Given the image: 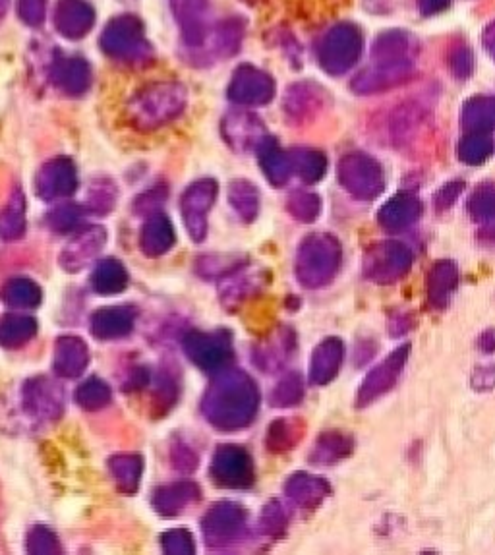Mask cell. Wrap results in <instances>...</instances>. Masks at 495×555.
I'll return each mask as SVG.
<instances>
[{
	"instance_id": "cell-1",
	"label": "cell",
	"mask_w": 495,
	"mask_h": 555,
	"mask_svg": "<svg viewBox=\"0 0 495 555\" xmlns=\"http://www.w3.org/2000/svg\"><path fill=\"white\" fill-rule=\"evenodd\" d=\"M260 409V389L248 372L225 368L213 376L202 399L205 420L221 432L248 428Z\"/></svg>"
},
{
	"instance_id": "cell-2",
	"label": "cell",
	"mask_w": 495,
	"mask_h": 555,
	"mask_svg": "<svg viewBox=\"0 0 495 555\" xmlns=\"http://www.w3.org/2000/svg\"><path fill=\"white\" fill-rule=\"evenodd\" d=\"M188 91L180 82H153L140 89L128 103V120L142 132H153L180 117Z\"/></svg>"
},
{
	"instance_id": "cell-3",
	"label": "cell",
	"mask_w": 495,
	"mask_h": 555,
	"mask_svg": "<svg viewBox=\"0 0 495 555\" xmlns=\"http://www.w3.org/2000/svg\"><path fill=\"white\" fill-rule=\"evenodd\" d=\"M101 49L118 62L138 64L151 59V45L147 41L144 24L132 14L113 18L101 33Z\"/></svg>"
},
{
	"instance_id": "cell-4",
	"label": "cell",
	"mask_w": 495,
	"mask_h": 555,
	"mask_svg": "<svg viewBox=\"0 0 495 555\" xmlns=\"http://www.w3.org/2000/svg\"><path fill=\"white\" fill-rule=\"evenodd\" d=\"M182 347L186 356L207 374L229 368L233 360V339L227 331H190Z\"/></svg>"
},
{
	"instance_id": "cell-5",
	"label": "cell",
	"mask_w": 495,
	"mask_h": 555,
	"mask_svg": "<svg viewBox=\"0 0 495 555\" xmlns=\"http://www.w3.org/2000/svg\"><path fill=\"white\" fill-rule=\"evenodd\" d=\"M209 474L217 486L229 490H244L256 480L252 455L240 445H221L211 459Z\"/></svg>"
},
{
	"instance_id": "cell-6",
	"label": "cell",
	"mask_w": 495,
	"mask_h": 555,
	"mask_svg": "<svg viewBox=\"0 0 495 555\" xmlns=\"http://www.w3.org/2000/svg\"><path fill=\"white\" fill-rule=\"evenodd\" d=\"M246 523L248 513L242 505L234 501L215 503L202 519V532L207 546L225 548L238 542L246 532Z\"/></svg>"
},
{
	"instance_id": "cell-7",
	"label": "cell",
	"mask_w": 495,
	"mask_h": 555,
	"mask_svg": "<svg viewBox=\"0 0 495 555\" xmlns=\"http://www.w3.org/2000/svg\"><path fill=\"white\" fill-rule=\"evenodd\" d=\"M217 194L219 184L213 178H202L192 182L180 198L182 221L194 242H204L207 236V213L215 204Z\"/></svg>"
},
{
	"instance_id": "cell-8",
	"label": "cell",
	"mask_w": 495,
	"mask_h": 555,
	"mask_svg": "<svg viewBox=\"0 0 495 555\" xmlns=\"http://www.w3.org/2000/svg\"><path fill=\"white\" fill-rule=\"evenodd\" d=\"M22 407L33 420L55 422L64 410V391L57 381L35 376L22 387Z\"/></svg>"
},
{
	"instance_id": "cell-9",
	"label": "cell",
	"mask_w": 495,
	"mask_h": 555,
	"mask_svg": "<svg viewBox=\"0 0 495 555\" xmlns=\"http://www.w3.org/2000/svg\"><path fill=\"white\" fill-rule=\"evenodd\" d=\"M360 47H362V37L354 26L349 24L335 26L321 41V66L329 74H343L354 64V60L358 59Z\"/></svg>"
},
{
	"instance_id": "cell-10",
	"label": "cell",
	"mask_w": 495,
	"mask_h": 555,
	"mask_svg": "<svg viewBox=\"0 0 495 555\" xmlns=\"http://www.w3.org/2000/svg\"><path fill=\"white\" fill-rule=\"evenodd\" d=\"M78 190V171L72 159L55 157L35 176V194L45 202H59Z\"/></svg>"
},
{
	"instance_id": "cell-11",
	"label": "cell",
	"mask_w": 495,
	"mask_h": 555,
	"mask_svg": "<svg viewBox=\"0 0 495 555\" xmlns=\"http://www.w3.org/2000/svg\"><path fill=\"white\" fill-rule=\"evenodd\" d=\"M227 95L233 103L240 107H258V105H265L273 99L275 82L260 68L244 64L234 70Z\"/></svg>"
},
{
	"instance_id": "cell-12",
	"label": "cell",
	"mask_w": 495,
	"mask_h": 555,
	"mask_svg": "<svg viewBox=\"0 0 495 555\" xmlns=\"http://www.w3.org/2000/svg\"><path fill=\"white\" fill-rule=\"evenodd\" d=\"M107 244V231L103 227H86L76 231L60 252V267L66 273H80L95 262Z\"/></svg>"
},
{
	"instance_id": "cell-13",
	"label": "cell",
	"mask_w": 495,
	"mask_h": 555,
	"mask_svg": "<svg viewBox=\"0 0 495 555\" xmlns=\"http://www.w3.org/2000/svg\"><path fill=\"white\" fill-rule=\"evenodd\" d=\"M171 10L188 49H202L209 31L207 0H171Z\"/></svg>"
},
{
	"instance_id": "cell-14",
	"label": "cell",
	"mask_w": 495,
	"mask_h": 555,
	"mask_svg": "<svg viewBox=\"0 0 495 555\" xmlns=\"http://www.w3.org/2000/svg\"><path fill=\"white\" fill-rule=\"evenodd\" d=\"M221 132L225 142L233 147L236 153L258 151V147L262 146L263 140L267 138L262 120L240 109L225 115L221 122Z\"/></svg>"
},
{
	"instance_id": "cell-15",
	"label": "cell",
	"mask_w": 495,
	"mask_h": 555,
	"mask_svg": "<svg viewBox=\"0 0 495 555\" xmlns=\"http://www.w3.org/2000/svg\"><path fill=\"white\" fill-rule=\"evenodd\" d=\"M331 262H333V250L331 244L321 238L314 236L308 238L298 254V277L304 285L308 287H316L321 281H325V277L331 271Z\"/></svg>"
},
{
	"instance_id": "cell-16",
	"label": "cell",
	"mask_w": 495,
	"mask_h": 555,
	"mask_svg": "<svg viewBox=\"0 0 495 555\" xmlns=\"http://www.w3.org/2000/svg\"><path fill=\"white\" fill-rule=\"evenodd\" d=\"M53 24L64 39L76 41L86 37L95 24V10L86 0H59Z\"/></svg>"
},
{
	"instance_id": "cell-17",
	"label": "cell",
	"mask_w": 495,
	"mask_h": 555,
	"mask_svg": "<svg viewBox=\"0 0 495 555\" xmlns=\"http://www.w3.org/2000/svg\"><path fill=\"white\" fill-rule=\"evenodd\" d=\"M89 364V349L84 339L76 335H62L53 351V372L60 378H78L86 372Z\"/></svg>"
},
{
	"instance_id": "cell-18",
	"label": "cell",
	"mask_w": 495,
	"mask_h": 555,
	"mask_svg": "<svg viewBox=\"0 0 495 555\" xmlns=\"http://www.w3.org/2000/svg\"><path fill=\"white\" fill-rule=\"evenodd\" d=\"M136 312L128 306H107L91 316V333L101 341H118L134 331Z\"/></svg>"
},
{
	"instance_id": "cell-19",
	"label": "cell",
	"mask_w": 495,
	"mask_h": 555,
	"mask_svg": "<svg viewBox=\"0 0 495 555\" xmlns=\"http://www.w3.org/2000/svg\"><path fill=\"white\" fill-rule=\"evenodd\" d=\"M202 490L192 480H178L165 484L153 492V509L163 517H175L192 503L200 501Z\"/></svg>"
},
{
	"instance_id": "cell-20",
	"label": "cell",
	"mask_w": 495,
	"mask_h": 555,
	"mask_svg": "<svg viewBox=\"0 0 495 555\" xmlns=\"http://www.w3.org/2000/svg\"><path fill=\"white\" fill-rule=\"evenodd\" d=\"M175 227L165 213H151L142 227L140 246L147 258H161L175 246Z\"/></svg>"
},
{
	"instance_id": "cell-21",
	"label": "cell",
	"mask_w": 495,
	"mask_h": 555,
	"mask_svg": "<svg viewBox=\"0 0 495 555\" xmlns=\"http://www.w3.org/2000/svg\"><path fill=\"white\" fill-rule=\"evenodd\" d=\"M51 80L62 93L78 97L88 91L91 84V68L86 60L78 57L60 59L53 66Z\"/></svg>"
},
{
	"instance_id": "cell-22",
	"label": "cell",
	"mask_w": 495,
	"mask_h": 555,
	"mask_svg": "<svg viewBox=\"0 0 495 555\" xmlns=\"http://www.w3.org/2000/svg\"><path fill=\"white\" fill-rule=\"evenodd\" d=\"M260 273L252 271L246 263L238 269H234L233 273L225 275L219 279V294H221V302L223 306L234 310L236 306H240L248 296L256 293L260 289Z\"/></svg>"
},
{
	"instance_id": "cell-23",
	"label": "cell",
	"mask_w": 495,
	"mask_h": 555,
	"mask_svg": "<svg viewBox=\"0 0 495 555\" xmlns=\"http://www.w3.org/2000/svg\"><path fill=\"white\" fill-rule=\"evenodd\" d=\"M111 476L122 494H136L144 474V459L136 453H120L109 461Z\"/></svg>"
},
{
	"instance_id": "cell-24",
	"label": "cell",
	"mask_w": 495,
	"mask_h": 555,
	"mask_svg": "<svg viewBox=\"0 0 495 555\" xmlns=\"http://www.w3.org/2000/svg\"><path fill=\"white\" fill-rule=\"evenodd\" d=\"M258 159L262 165L263 175L273 186H283L292 171L291 155L281 151L273 138H265L262 146L258 147Z\"/></svg>"
},
{
	"instance_id": "cell-25",
	"label": "cell",
	"mask_w": 495,
	"mask_h": 555,
	"mask_svg": "<svg viewBox=\"0 0 495 555\" xmlns=\"http://www.w3.org/2000/svg\"><path fill=\"white\" fill-rule=\"evenodd\" d=\"M37 320L26 314H6L0 320V347L22 349L37 335Z\"/></svg>"
},
{
	"instance_id": "cell-26",
	"label": "cell",
	"mask_w": 495,
	"mask_h": 555,
	"mask_svg": "<svg viewBox=\"0 0 495 555\" xmlns=\"http://www.w3.org/2000/svg\"><path fill=\"white\" fill-rule=\"evenodd\" d=\"M91 287L101 296L120 294L128 287V271L115 258L101 260L91 273Z\"/></svg>"
},
{
	"instance_id": "cell-27",
	"label": "cell",
	"mask_w": 495,
	"mask_h": 555,
	"mask_svg": "<svg viewBox=\"0 0 495 555\" xmlns=\"http://www.w3.org/2000/svg\"><path fill=\"white\" fill-rule=\"evenodd\" d=\"M0 298L6 306L16 310H33L41 304L43 291L30 277H12L4 283Z\"/></svg>"
},
{
	"instance_id": "cell-28",
	"label": "cell",
	"mask_w": 495,
	"mask_h": 555,
	"mask_svg": "<svg viewBox=\"0 0 495 555\" xmlns=\"http://www.w3.org/2000/svg\"><path fill=\"white\" fill-rule=\"evenodd\" d=\"M26 196L20 188H14L8 202L0 213V238L14 242L26 233Z\"/></svg>"
},
{
	"instance_id": "cell-29",
	"label": "cell",
	"mask_w": 495,
	"mask_h": 555,
	"mask_svg": "<svg viewBox=\"0 0 495 555\" xmlns=\"http://www.w3.org/2000/svg\"><path fill=\"white\" fill-rule=\"evenodd\" d=\"M229 202L246 223H252L260 213V192L250 180L238 178L229 184Z\"/></svg>"
},
{
	"instance_id": "cell-30",
	"label": "cell",
	"mask_w": 495,
	"mask_h": 555,
	"mask_svg": "<svg viewBox=\"0 0 495 555\" xmlns=\"http://www.w3.org/2000/svg\"><path fill=\"white\" fill-rule=\"evenodd\" d=\"M111 399H113V391L109 383L99 378H89L76 389V403L89 412L109 407Z\"/></svg>"
},
{
	"instance_id": "cell-31",
	"label": "cell",
	"mask_w": 495,
	"mask_h": 555,
	"mask_svg": "<svg viewBox=\"0 0 495 555\" xmlns=\"http://www.w3.org/2000/svg\"><path fill=\"white\" fill-rule=\"evenodd\" d=\"M47 223L55 233H76L84 223V209L76 204L59 205L49 213Z\"/></svg>"
},
{
	"instance_id": "cell-32",
	"label": "cell",
	"mask_w": 495,
	"mask_h": 555,
	"mask_svg": "<svg viewBox=\"0 0 495 555\" xmlns=\"http://www.w3.org/2000/svg\"><path fill=\"white\" fill-rule=\"evenodd\" d=\"M117 196L118 192L115 184L109 178H99L89 188V209L97 215H105L117 204Z\"/></svg>"
},
{
	"instance_id": "cell-33",
	"label": "cell",
	"mask_w": 495,
	"mask_h": 555,
	"mask_svg": "<svg viewBox=\"0 0 495 555\" xmlns=\"http://www.w3.org/2000/svg\"><path fill=\"white\" fill-rule=\"evenodd\" d=\"M292 171H296L308 182H314L323 175L325 171V159L321 153L310 151V149H296L291 155Z\"/></svg>"
},
{
	"instance_id": "cell-34",
	"label": "cell",
	"mask_w": 495,
	"mask_h": 555,
	"mask_svg": "<svg viewBox=\"0 0 495 555\" xmlns=\"http://www.w3.org/2000/svg\"><path fill=\"white\" fill-rule=\"evenodd\" d=\"M28 552L33 555H55L62 552L59 536L47 526H33L26 540Z\"/></svg>"
},
{
	"instance_id": "cell-35",
	"label": "cell",
	"mask_w": 495,
	"mask_h": 555,
	"mask_svg": "<svg viewBox=\"0 0 495 555\" xmlns=\"http://www.w3.org/2000/svg\"><path fill=\"white\" fill-rule=\"evenodd\" d=\"M242 258L240 256H204L198 260V273L202 277H225L229 273H233L234 269L242 267Z\"/></svg>"
},
{
	"instance_id": "cell-36",
	"label": "cell",
	"mask_w": 495,
	"mask_h": 555,
	"mask_svg": "<svg viewBox=\"0 0 495 555\" xmlns=\"http://www.w3.org/2000/svg\"><path fill=\"white\" fill-rule=\"evenodd\" d=\"M161 548L167 555H192L196 552L194 536L186 528H173L161 536Z\"/></svg>"
},
{
	"instance_id": "cell-37",
	"label": "cell",
	"mask_w": 495,
	"mask_h": 555,
	"mask_svg": "<svg viewBox=\"0 0 495 555\" xmlns=\"http://www.w3.org/2000/svg\"><path fill=\"white\" fill-rule=\"evenodd\" d=\"M287 494L300 505H310L316 497L321 496V484L316 478H310L306 474H296L287 484Z\"/></svg>"
},
{
	"instance_id": "cell-38",
	"label": "cell",
	"mask_w": 495,
	"mask_h": 555,
	"mask_svg": "<svg viewBox=\"0 0 495 555\" xmlns=\"http://www.w3.org/2000/svg\"><path fill=\"white\" fill-rule=\"evenodd\" d=\"M335 362H337V351H335V345H333V343H325V345H321L318 352H316L314 366H312V378H314V381L323 383V381L329 380V376L333 374Z\"/></svg>"
},
{
	"instance_id": "cell-39",
	"label": "cell",
	"mask_w": 495,
	"mask_h": 555,
	"mask_svg": "<svg viewBox=\"0 0 495 555\" xmlns=\"http://www.w3.org/2000/svg\"><path fill=\"white\" fill-rule=\"evenodd\" d=\"M176 401V383L169 374H159L153 381V405H157L165 414Z\"/></svg>"
},
{
	"instance_id": "cell-40",
	"label": "cell",
	"mask_w": 495,
	"mask_h": 555,
	"mask_svg": "<svg viewBox=\"0 0 495 555\" xmlns=\"http://www.w3.org/2000/svg\"><path fill=\"white\" fill-rule=\"evenodd\" d=\"M292 434H294V426H292L291 422L277 420L275 424H271L269 432H267V447H269V451H285V449H289L292 443H294Z\"/></svg>"
},
{
	"instance_id": "cell-41",
	"label": "cell",
	"mask_w": 495,
	"mask_h": 555,
	"mask_svg": "<svg viewBox=\"0 0 495 555\" xmlns=\"http://www.w3.org/2000/svg\"><path fill=\"white\" fill-rule=\"evenodd\" d=\"M300 393H302V389H300L298 378L296 376L285 378L275 387V391L271 395V403L275 407H289V405H294L300 399Z\"/></svg>"
},
{
	"instance_id": "cell-42",
	"label": "cell",
	"mask_w": 495,
	"mask_h": 555,
	"mask_svg": "<svg viewBox=\"0 0 495 555\" xmlns=\"http://www.w3.org/2000/svg\"><path fill=\"white\" fill-rule=\"evenodd\" d=\"M18 14L24 24L30 28H39L47 16V2L45 0H20Z\"/></svg>"
},
{
	"instance_id": "cell-43",
	"label": "cell",
	"mask_w": 495,
	"mask_h": 555,
	"mask_svg": "<svg viewBox=\"0 0 495 555\" xmlns=\"http://www.w3.org/2000/svg\"><path fill=\"white\" fill-rule=\"evenodd\" d=\"M240 37H242V31H240V26L236 22L221 24V28L217 31V49H219V53L225 55V57L234 55L238 51Z\"/></svg>"
},
{
	"instance_id": "cell-44",
	"label": "cell",
	"mask_w": 495,
	"mask_h": 555,
	"mask_svg": "<svg viewBox=\"0 0 495 555\" xmlns=\"http://www.w3.org/2000/svg\"><path fill=\"white\" fill-rule=\"evenodd\" d=\"M260 528H262L263 534H267V536H277L285 528V513H283V507L277 501H271L263 509L262 517H260Z\"/></svg>"
},
{
	"instance_id": "cell-45",
	"label": "cell",
	"mask_w": 495,
	"mask_h": 555,
	"mask_svg": "<svg viewBox=\"0 0 495 555\" xmlns=\"http://www.w3.org/2000/svg\"><path fill=\"white\" fill-rule=\"evenodd\" d=\"M289 209H291L292 215L300 221H312L320 209V204H318V198L312 196V194H294L289 202Z\"/></svg>"
},
{
	"instance_id": "cell-46",
	"label": "cell",
	"mask_w": 495,
	"mask_h": 555,
	"mask_svg": "<svg viewBox=\"0 0 495 555\" xmlns=\"http://www.w3.org/2000/svg\"><path fill=\"white\" fill-rule=\"evenodd\" d=\"M173 465H175L176 470L192 472V470L198 468V455L190 447L178 443L173 447Z\"/></svg>"
},
{
	"instance_id": "cell-47",
	"label": "cell",
	"mask_w": 495,
	"mask_h": 555,
	"mask_svg": "<svg viewBox=\"0 0 495 555\" xmlns=\"http://www.w3.org/2000/svg\"><path fill=\"white\" fill-rule=\"evenodd\" d=\"M447 2H449V0H420L422 10H424L426 14H432V12H437V10L445 8Z\"/></svg>"
},
{
	"instance_id": "cell-48",
	"label": "cell",
	"mask_w": 495,
	"mask_h": 555,
	"mask_svg": "<svg viewBox=\"0 0 495 555\" xmlns=\"http://www.w3.org/2000/svg\"><path fill=\"white\" fill-rule=\"evenodd\" d=\"M486 45H488V49L492 51V55L495 57V24H492L488 31H486Z\"/></svg>"
},
{
	"instance_id": "cell-49",
	"label": "cell",
	"mask_w": 495,
	"mask_h": 555,
	"mask_svg": "<svg viewBox=\"0 0 495 555\" xmlns=\"http://www.w3.org/2000/svg\"><path fill=\"white\" fill-rule=\"evenodd\" d=\"M6 12H8V0H0V22L4 20Z\"/></svg>"
}]
</instances>
